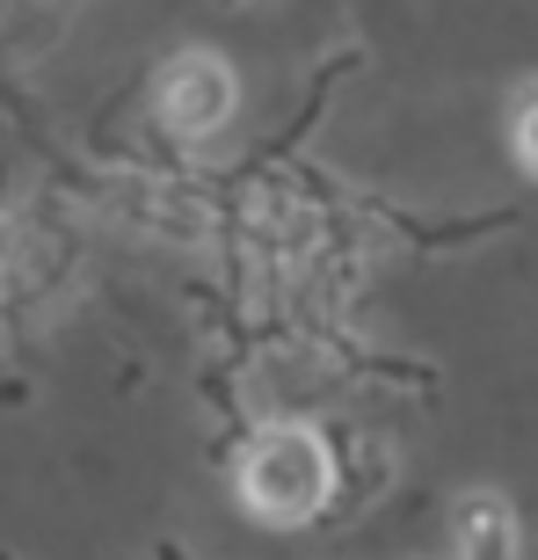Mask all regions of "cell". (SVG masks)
Returning <instances> with one entry per match:
<instances>
[{"instance_id":"obj_3","label":"cell","mask_w":538,"mask_h":560,"mask_svg":"<svg viewBox=\"0 0 538 560\" xmlns=\"http://www.w3.org/2000/svg\"><path fill=\"white\" fill-rule=\"evenodd\" d=\"M458 560H517V532H510V510L495 495L458 502Z\"/></svg>"},{"instance_id":"obj_1","label":"cell","mask_w":538,"mask_h":560,"mask_svg":"<svg viewBox=\"0 0 538 560\" xmlns=\"http://www.w3.org/2000/svg\"><path fill=\"white\" fill-rule=\"evenodd\" d=\"M335 488V458L328 444L299 422H269L248 436V458H241V502H248L262 524H306Z\"/></svg>"},{"instance_id":"obj_4","label":"cell","mask_w":538,"mask_h":560,"mask_svg":"<svg viewBox=\"0 0 538 560\" xmlns=\"http://www.w3.org/2000/svg\"><path fill=\"white\" fill-rule=\"evenodd\" d=\"M510 145H517L524 175L538 183V88H524V95H517V117H510Z\"/></svg>"},{"instance_id":"obj_2","label":"cell","mask_w":538,"mask_h":560,"mask_svg":"<svg viewBox=\"0 0 538 560\" xmlns=\"http://www.w3.org/2000/svg\"><path fill=\"white\" fill-rule=\"evenodd\" d=\"M233 103H241V81H233V66L219 51H175L161 66V81H153V117H161L167 139H183V145L219 139Z\"/></svg>"}]
</instances>
